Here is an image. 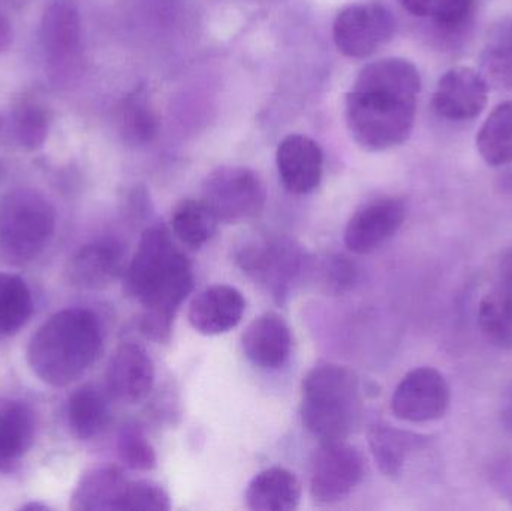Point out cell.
<instances>
[{
	"mask_svg": "<svg viewBox=\"0 0 512 511\" xmlns=\"http://www.w3.org/2000/svg\"><path fill=\"white\" fill-rule=\"evenodd\" d=\"M421 77L402 57H387L361 69L346 96V122L354 140L372 152L408 140L417 116Z\"/></svg>",
	"mask_w": 512,
	"mask_h": 511,
	"instance_id": "cell-1",
	"label": "cell"
},
{
	"mask_svg": "<svg viewBox=\"0 0 512 511\" xmlns=\"http://www.w3.org/2000/svg\"><path fill=\"white\" fill-rule=\"evenodd\" d=\"M192 287L191 263L174 245L168 228L161 224L147 228L126 270L129 296L146 309L141 332L153 341H168L174 317Z\"/></svg>",
	"mask_w": 512,
	"mask_h": 511,
	"instance_id": "cell-2",
	"label": "cell"
},
{
	"mask_svg": "<svg viewBox=\"0 0 512 511\" xmlns=\"http://www.w3.org/2000/svg\"><path fill=\"white\" fill-rule=\"evenodd\" d=\"M102 345L104 333L95 312L63 309L36 330L27 347V363L42 383L66 387L86 374Z\"/></svg>",
	"mask_w": 512,
	"mask_h": 511,
	"instance_id": "cell-3",
	"label": "cell"
},
{
	"mask_svg": "<svg viewBox=\"0 0 512 511\" xmlns=\"http://www.w3.org/2000/svg\"><path fill=\"white\" fill-rule=\"evenodd\" d=\"M360 413V380L352 369L324 363L304 377L301 420L321 443L345 441L357 426Z\"/></svg>",
	"mask_w": 512,
	"mask_h": 511,
	"instance_id": "cell-4",
	"label": "cell"
},
{
	"mask_svg": "<svg viewBox=\"0 0 512 511\" xmlns=\"http://www.w3.org/2000/svg\"><path fill=\"white\" fill-rule=\"evenodd\" d=\"M56 231V209L41 192L15 188L0 198V257L23 266L36 260Z\"/></svg>",
	"mask_w": 512,
	"mask_h": 511,
	"instance_id": "cell-5",
	"label": "cell"
},
{
	"mask_svg": "<svg viewBox=\"0 0 512 511\" xmlns=\"http://www.w3.org/2000/svg\"><path fill=\"white\" fill-rule=\"evenodd\" d=\"M203 200L219 222L240 224L262 212L267 192L255 171L227 165L209 174L203 186Z\"/></svg>",
	"mask_w": 512,
	"mask_h": 511,
	"instance_id": "cell-6",
	"label": "cell"
},
{
	"mask_svg": "<svg viewBox=\"0 0 512 511\" xmlns=\"http://www.w3.org/2000/svg\"><path fill=\"white\" fill-rule=\"evenodd\" d=\"M396 20L379 2L355 3L337 15L334 42L340 53L352 59H366L393 39Z\"/></svg>",
	"mask_w": 512,
	"mask_h": 511,
	"instance_id": "cell-7",
	"label": "cell"
},
{
	"mask_svg": "<svg viewBox=\"0 0 512 511\" xmlns=\"http://www.w3.org/2000/svg\"><path fill=\"white\" fill-rule=\"evenodd\" d=\"M364 477L360 452L345 441L321 443L310 461L309 489L318 503H339Z\"/></svg>",
	"mask_w": 512,
	"mask_h": 511,
	"instance_id": "cell-8",
	"label": "cell"
},
{
	"mask_svg": "<svg viewBox=\"0 0 512 511\" xmlns=\"http://www.w3.org/2000/svg\"><path fill=\"white\" fill-rule=\"evenodd\" d=\"M239 263L274 297L282 299L303 270L304 257L292 243L259 239L243 245L239 252Z\"/></svg>",
	"mask_w": 512,
	"mask_h": 511,
	"instance_id": "cell-9",
	"label": "cell"
},
{
	"mask_svg": "<svg viewBox=\"0 0 512 511\" xmlns=\"http://www.w3.org/2000/svg\"><path fill=\"white\" fill-rule=\"evenodd\" d=\"M450 402V386L444 375L433 368H417L394 390L391 410L403 422H435L445 416Z\"/></svg>",
	"mask_w": 512,
	"mask_h": 511,
	"instance_id": "cell-10",
	"label": "cell"
},
{
	"mask_svg": "<svg viewBox=\"0 0 512 511\" xmlns=\"http://www.w3.org/2000/svg\"><path fill=\"white\" fill-rule=\"evenodd\" d=\"M489 101V81L471 66L448 69L433 92V110L451 122H466L483 113Z\"/></svg>",
	"mask_w": 512,
	"mask_h": 511,
	"instance_id": "cell-11",
	"label": "cell"
},
{
	"mask_svg": "<svg viewBox=\"0 0 512 511\" xmlns=\"http://www.w3.org/2000/svg\"><path fill=\"white\" fill-rule=\"evenodd\" d=\"M406 206L399 198H379L358 210L346 225L349 251L366 255L381 248L402 227Z\"/></svg>",
	"mask_w": 512,
	"mask_h": 511,
	"instance_id": "cell-12",
	"label": "cell"
},
{
	"mask_svg": "<svg viewBox=\"0 0 512 511\" xmlns=\"http://www.w3.org/2000/svg\"><path fill=\"white\" fill-rule=\"evenodd\" d=\"M107 386L123 404L144 401L155 386V365L146 348L135 342L120 344L108 362Z\"/></svg>",
	"mask_w": 512,
	"mask_h": 511,
	"instance_id": "cell-13",
	"label": "cell"
},
{
	"mask_svg": "<svg viewBox=\"0 0 512 511\" xmlns=\"http://www.w3.org/2000/svg\"><path fill=\"white\" fill-rule=\"evenodd\" d=\"M277 170L292 194H309L318 188L324 170L321 147L306 135L292 134L277 147Z\"/></svg>",
	"mask_w": 512,
	"mask_h": 511,
	"instance_id": "cell-14",
	"label": "cell"
},
{
	"mask_svg": "<svg viewBox=\"0 0 512 511\" xmlns=\"http://www.w3.org/2000/svg\"><path fill=\"white\" fill-rule=\"evenodd\" d=\"M245 311V297L237 288L213 285L198 293L192 300L188 320L195 332L204 336H216L239 326Z\"/></svg>",
	"mask_w": 512,
	"mask_h": 511,
	"instance_id": "cell-15",
	"label": "cell"
},
{
	"mask_svg": "<svg viewBox=\"0 0 512 511\" xmlns=\"http://www.w3.org/2000/svg\"><path fill=\"white\" fill-rule=\"evenodd\" d=\"M131 479L120 468L98 467L78 480L71 497L75 511H125Z\"/></svg>",
	"mask_w": 512,
	"mask_h": 511,
	"instance_id": "cell-16",
	"label": "cell"
},
{
	"mask_svg": "<svg viewBox=\"0 0 512 511\" xmlns=\"http://www.w3.org/2000/svg\"><path fill=\"white\" fill-rule=\"evenodd\" d=\"M291 348V329L280 315L273 312L255 318L243 335L246 357L262 369L282 368Z\"/></svg>",
	"mask_w": 512,
	"mask_h": 511,
	"instance_id": "cell-17",
	"label": "cell"
},
{
	"mask_svg": "<svg viewBox=\"0 0 512 511\" xmlns=\"http://www.w3.org/2000/svg\"><path fill=\"white\" fill-rule=\"evenodd\" d=\"M123 272V254L116 243L98 242L83 246L69 261L66 276L81 290H104Z\"/></svg>",
	"mask_w": 512,
	"mask_h": 511,
	"instance_id": "cell-18",
	"label": "cell"
},
{
	"mask_svg": "<svg viewBox=\"0 0 512 511\" xmlns=\"http://www.w3.org/2000/svg\"><path fill=\"white\" fill-rule=\"evenodd\" d=\"M81 20L74 6L54 2L41 21V47L45 59L54 68L65 66L80 47Z\"/></svg>",
	"mask_w": 512,
	"mask_h": 511,
	"instance_id": "cell-19",
	"label": "cell"
},
{
	"mask_svg": "<svg viewBox=\"0 0 512 511\" xmlns=\"http://www.w3.org/2000/svg\"><path fill=\"white\" fill-rule=\"evenodd\" d=\"M301 486L285 468H268L256 474L246 489V506L254 511H291L300 503Z\"/></svg>",
	"mask_w": 512,
	"mask_h": 511,
	"instance_id": "cell-20",
	"label": "cell"
},
{
	"mask_svg": "<svg viewBox=\"0 0 512 511\" xmlns=\"http://www.w3.org/2000/svg\"><path fill=\"white\" fill-rule=\"evenodd\" d=\"M427 437L400 431L391 426H373L369 446L379 470L387 477L399 476L406 459L414 450L426 446Z\"/></svg>",
	"mask_w": 512,
	"mask_h": 511,
	"instance_id": "cell-21",
	"label": "cell"
},
{
	"mask_svg": "<svg viewBox=\"0 0 512 511\" xmlns=\"http://www.w3.org/2000/svg\"><path fill=\"white\" fill-rule=\"evenodd\" d=\"M35 413L24 402L0 408V465L11 464L26 455L35 441Z\"/></svg>",
	"mask_w": 512,
	"mask_h": 511,
	"instance_id": "cell-22",
	"label": "cell"
},
{
	"mask_svg": "<svg viewBox=\"0 0 512 511\" xmlns=\"http://www.w3.org/2000/svg\"><path fill=\"white\" fill-rule=\"evenodd\" d=\"M110 422L107 399L92 386H83L72 393L68 402V425L78 440H93Z\"/></svg>",
	"mask_w": 512,
	"mask_h": 511,
	"instance_id": "cell-23",
	"label": "cell"
},
{
	"mask_svg": "<svg viewBox=\"0 0 512 511\" xmlns=\"http://www.w3.org/2000/svg\"><path fill=\"white\" fill-rule=\"evenodd\" d=\"M481 158L492 167L512 164V101L493 108L477 135Z\"/></svg>",
	"mask_w": 512,
	"mask_h": 511,
	"instance_id": "cell-24",
	"label": "cell"
},
{
	"mask_svg": "<svg viewBox=\"0 0 512 511\" xmlns=\"http://www.w3.org/2000/svg\"><path fill=\"white\" fill-rule=\"evenodd\" d=\"M478 326L487 341L504 350H512V285L490 291L478 308Z\"/></svg>",
	"mask_w": 512,
	"mask_h": 511,
	"instance_id": "cell-25",
	"label": "cell"
},
{
	"mask_svg": "<svg viewBox=\"0 0 512 511\" xmlns=\"http://www.w3.org/2000/svg\"><path fill=\"white\" fill-rule=\"evenodd\" d=\"M218 218L206 201L183 200L171 216L174 234L180 242L191 248L206 245L218 230Z\"/></svg>",
	"mask_w": 512,
	"mask_h": 511,
	"instance_id": "cell-26",
	"label": "cell"
},
{
	"mask_svg": "<svg viewBox=\"0 0 512 511\" xmlns=\"http://www.w3.org/2000/svg\"><path fill=\"white\" fill-rule=\"evenodd\" d=\"M33 314V299L23 278L0 273V336L15 335Z\"/></svg>",
	"mask_w": 512,
	"mask_h": 511,
	"instance_id": "cell-27",
	"label": "cell"
},
{
	"mask_svg": "<svg viewBox=\"0 0 512 511\" xmlns=\"http://www.w3.org/2000/svg\"><path fill=\"white\" fill-rule=\"evenodd\" d=\"M481 66L487 81L512 90V18L490 33L481 53Z\"/></svg>",
	"mask_w": 512,
	"mask_h": 511,
	"instance_id": "cell-28",
	"label": "cell"
},
{
	"mask_svg": "<svg viewBox=\"0 0 512 511\" xmlns=\"http://www.w3.org/2000/svg\"><path fill=\"white\" fill-rule=\"evenodd\" d=\"M119 128L131 144H147L159 132V120L143 90L132 93L119 108Z\"/></svg>",
	"mask_w": 512,
	"mask_h": 511,
	"instance_id": "cell-29",
	"label": "cell"
},
{
	"mask_svg": "<svg viewBox=\"0 0 512 511\" xmlns=\"http://www.w3.org/2000/svg\"><path fill=\"white\" fill-rule=\"evenodd\" d=\"M12 131L18 146L27 152L38 150L50 131V114L41 102L23 99L12 111Z\"/></svg>",
	"mask_w": 512,
	"mask_h": 511,
	"instance_id": "cell-30",
	"label": "cell"
},
{
	"mask_svg": "<svg viewBox=\"0 0 512 511\" xmlns=\"http://www.w3.org/2000/svg\"><path fill=\"white\" fill-rule=\"evenodd\" d=\"M117 449L123 464L131 470L150 471L156 467L155 449L137 426H125L120 431Z\"/></svg>",
	"mask_w": 512,
	"mask_h": 511,
	"instance_id": "cell-31",
	"label": "cell"
},
{
	"mask_svg": "<svg viewBox=\"0 0 512 511\" xmlns=\"http://www.w3.org/2000/svg\"><path fill=\"white\" fill-rule=\"evenodd\" d=\"M477 0H433L429 17L438 29L459 32L474 17Z\"/></svg>",
	"mask_w": 512,
	"mask_h": 511,
	"instance_id": "cell-32",
	"label": "cell"
},
{
	"mask_svg": "<svg viewBox=\"0 0 512 511\" xmlns=\"http://www.w3.org/2000/svg\"><path fill=\"white\" fill-rule=\"evenodd\" d=\"M171 509L170 497L158 483L132 480L125 511H165Z\"/></svg>",
	"mask_w": 512,
	"mask_h": 511,
	"instance_id": "cell-33",
	"label": "cell"
},
{
	"mask_svg": "<svg viewBox=\"0 0 512 511\" xmlns=\"http://www.w3.org/2000/svg\"><path fill=\"white\" fill-rule=\"evenodd\" d=\"M399 2L402 3L403 9L408 11L409 14L424 18L429 17L433 0H399Z\"/></svg>",
	"mask_w": 512,
	"mask_h": 511,
	"instance_id": "cell-34",
	"label": "cell"
},
{
	"mask_svg": "<svg viewBox=\"0 0 512 511\" xmlns=\"http://www.w3.org/2000/svg\"><path fill=\"white\" fill-rule=\"evenodd\" d=\"M12 44V24L5 14L0 12V54Z\"/></svg>",
	"mask_w": 512,
	"mask_h": 511,
	"instance_id": "cell-35",
	"label": "cell"
},
{
	"mask_svg": "<svg viewBox=\"0 0 512 511\" xmlns=\"http://www.w3.org/2000/svg\"><path fill=\"white\" fill-rule=\"evenodd\" d=\"M502 423L508 431L512 432V390L508 392L504 405H502Z\"/></svg>",
	"mask_w": 512,
	"mask_h": 511,
	"instance_id": "cell-36",
	"label": "cell"
},
{
	"mask_svg": "<svg viewBox=\"0 0 512 511\" xmlns=\"http://www.w3.org/2000/svg\"><path fill=\"white\" fill-rule=\"evenodd\" d=\"M21 510H41V511H45V510H48V507L44 506V504L30 503V504H26V506L21 507Z\"/></svg>",
	"mask_w": 512,
	"mask_h": 511,
	"instance_id": "cell-37",
	"label": "cell"
}]
</instances>
